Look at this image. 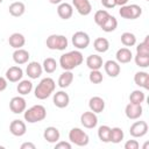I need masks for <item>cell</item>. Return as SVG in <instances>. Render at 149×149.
I'll return each mask as SVG.
<instances>
[{
  "label": "cell",
  "instance_id": "cell-1",
  "mask_svg": "<svg viewBox=\"0 0 149 149\" xmlns=\"http://www.w3.org/2000/svg\"><path fill=\"white\" fill-rule=\"evenodd\" d=\"M84 61L83 54L78 50H72L63 54L59 57V65L64 71H71L79 66Z\"/></svg>",
  "mask_w": 149,
  "mask_h": 149
},
{
  "label": "cell",
  "instance_id": "cell-2",
  "mask_svg": "<svg viewBox=\"0 0 149 149\" xmlns=\"http://www.w3.org/2000/svg\"><path fill=\"white\" fill-rule=\"evenodd\" d=\"M55 88H56L55 80L50 77H45L35 87V97L40 100H44L54 93Z\"/></svg>",
  "mask_w": 149,
  "mask_h": 149
},
{
  "label": "cell",
  "instance_id": "cell-3",
  "mask_svg": "<svg viewBox=\"0 0 149 149\" xmlns=\"http://www.w3.org/2000/svg\"><path fill=\"white\" fill-rule=\"evenodd\" d=\"M23 116L28 123H36L43 121L47 118V109L42 105H34L27 111H24Z\"/></svg>",
  "mask_w": 149,
  "mask_h": 149
},
{
  "label": "cell",
  "instance_id": "cell-4",
  "mask_svg": "<svg viewBox=\"0 0 149 149\" xmlns=\"http://www.w3.org/2000/svg\"><path fill=\"white\" fill-rule=\"evenodd\" d=\"M45 44L50 50H59V51H62V50H65L68 48L69 42H68V38L64 35L52 34L47 38Z\"/></svg>",
  "mask_w": 149,
  "mask_h": 149
},
{
  "label": "cell",
  "instance_id": "cell-5",
  "mask_svg": "<svg viewBox=\"0 0 149 149\" xmlns=\"http://www.w3.org/2000/svg\"><path fill=\"white\" fill-rule=\"evenodd\" d=\"M69 140L71 143L76 144L78 147H85L88 144L90 137L83 129L74 127L69 132Z\"/></svg>",
  "mask_w": 149,
  "mask_h": 149
},
{
  "label": "cell",
  "instance_id": "cell-6",
  "mask_svg": "<svg viewBox=\"0 0 149 149\" xmlns=\"http://www.w3.org/2000/svg\"><path fill=\"white\" fill-rule=\"evenodd\" d=\"M119 14L121 17L127 19V20H135L137 17L141 16L142 14V8L136 5V3H132V5H123L121 6Z\"/></svg>",
  "mask_w": 149,
  "mask_h": 149
},
{
  "label": "cell",
  "instance_id": "cell-7",
  "mask_svg": "<svg viewBox=\"0 0 149 149\" xmlns=\"http://www.w3.org/2000/svg\"><path fill=\"white\" fill-rule=\"evenodd\" d=\"M72 44L77 49H86L90 44V36L85 31H76L72 35Z\"/></svg>",
  "mask_w": 149,
  "mask_h": 149
},
{
  "label": "cell",
  "instance_id": "cell-8",
  "mask_svg": "<svg viewBox=\"0 0 149 149\" xmlns=\"http://www.w3.org/2000/svg\"><path fill=\"white\" fill-rule=\"evenodd\" d=\"M26 107H27V102L23 97H20V95L13 97L9 101V108L14 114L23 113L26 111Z\"/></svg>",
  "mask_w": 149,
  "mask_h": 149
},
{
  "label": "cell",
  "instance_id": "cell-9",
  "mask_svg": "<svg viewBox=\"0 0 149 149\" xmlns=\"http://www.w3.org/2000/svg\"><path fill=\"white\" fill-rule=\"evenodd\" d=\"M129 133L133 137H143L148 133V123L146 121H135L130 126Z\"/></svg>",
  "mask_w": 149,
  "mask_h": 149
},
{
  "label": "cell",
  "instance_id": "cell-10",
  "mask_svg": "<svg viewBox=\"0 0 149 149\" xmlns=\"http://www.w3.org/2000/svg\"><path fill=\"white\" fill-rule=\"evenodd\" d=\"M80 122L81 125L87 128V129H92L98 125V116L97 113L90 111V112H84L80 115Z\"/></svg>",
  "mask_w": 149,
  "mask_h": 149
},
{
  "label": "cell",
  "instance_id": "cell-11",
  "mask_svg": "<svg viewBox=\"0 0 149 149\" xmlns=\"http://www.w3.org/2000/svg\"><path fill=\"white\" fill-rule=\"evenodd\" d=\"M143 113V108L141 105H137V104H132L129 102L126 108H125V114L128 119L130 120H136L139 119Z\"/></svg>",
  "mask_w": 149,
  "mask_h": 149
},
{
  "label": "cell",
  "instance_id": "cell-12",
  "mask_svg": "<svg viewBox=\"0 0 149 149\" xmlns=\"http://www.w3.org/2000/svg\"><path fill=\"white\" fill-rule=\"evenodd\" d=\"M9 132L14 136H23L27 132V126L22 120L15 119L9 123Z\"/></svg>",
  "mask_w": 149,
  "mask_h": 149
},
{
  "label": "cell",
  "instance_id": "cell-13",
  "mask_svg": "<svg viewBox=\"0 0 149 149\" xmlns=\"http://www.w3.org/2000/svg\"><path fill=\"white\" fill-rule=\"evenodd\" d=\"M72 5L83 16H86L92 12V5L90 0H72Z\"/></svg>",
  "mask_w": 149,
  "mask_h": 149
},
{
  "label": "cell",
  "instance_id": "cell-14",
  "mask_svg": "<svg viewBox=\"0 0 149 149\" xmlns=\"http://www.w3.org/2000/svg\"><path fill=\"white\" fill-rule=\"evenodd\" d=\"M54 105L58 108H65L70 102V97L65 91H58L54 94Z\"/></svg>",
  "mask_w": 149,
  "mask_h": 149
},
{
  "label": "cell",
  "instance_id": "cell-15",
  "mask_svg": "<svg viewBox=\"0 0 149 149\" xmlns=\"http://www.w3.org/2000/svg\"><path fill=\"white\" fill-rule=\"evenodd\" d=\"M22 76H23V70L17 66V65H14V66H10L7 71H6V79L12 81V83H17L22 79Z\"/></svg>",
  "mask_w": 149,
  "mask_h": 149
},
{
  "label": "cell",
  "instance_id": "cell-16",
  "mask_svg": "<svg viewBox=\"0 0 149 149\" xmlns=\"http://www.w3.org/2000/svg\"><path fill=\"white\" fill-rule=\"evenodd\" d=\"M26 72H27L28 77H29L30 79H37V78L42 74L43 68H42V65H41L38 62H30V63H28V65H27Z\"/></svg>",
  "mask_w": 149,
  "mask_h": 149
},
{
  "label": "cell",
  "instance_id": "cell-17",
  "mask_svg": "<svg viewBox=\"0 0 149 149\" xmlns=\"http://www.w3.org/2000/svg\"><path fill=\"white\" fill-rule=\"evenodd\" d=\"M43 137L47 142L49 143H56L57 141H59V137H61V133L59 130L56 128V127H47L43 132Z\"/></svg>",
  "mask_w": 149,
  "mask_h": 149
},
{
  "label": "cell",
  "instance_id": "cell-18",
  "mask_svg": "<svg viewBox=\"0 0 149 149\" xmlns=\"http://www.w3.org/2000/svg\"><path fill=\"white\" fill-rule=\"evenodd\" d=\"M104 68H105L106 73H107L109 77H112V78L118 77V76L120 74V71H121L120 64H119L116 61H112V59H109V61L105 62Z\"/></svg>",
  "mask_w": 149,
  "mask_h": 149
},
{
  "label": "cell",
  "instance_id": "cell-19",
  "mask_svg": "<svg viewBox=\"0 0 149 149\" xmlns=\"http://www.w3.org/2000/svg\"><path fill=\"white\" fill-rule=\"evenodd\" d=\"M57 14L63 20H69L73 14V7L68 2H61L57 7Z\"/></svg>",
  "mask_w": 149,
  "mask_h": 149
},
{
  "label": "cell",
  "instance_id": "cell-20",
  "mask_svg": "<svg viewBox=\"0 0 149 149\" xmlns=\"http://www.w3.org/2000/svg\"><path fill=\"white\" fill-rule=\"evenodd\" d=\"M115 58H116V62H118L119 64L129 63V62L132 61V58H133L132 50L128 49V48H120V49L116 51Z\"/></svg>",
  "mask_w": 149,
  "mask_h": 149
},
{
  "label": "cell",
  "instance_id": "cell-21",
  "mask_svg": "<svg viewBox=\"0 0 149 149\" xmlns=\"http://www.w3.org/2000/svg\"><path fill=\"white\" fill-rule=\"evenodd\" d=\"M134 81L137 86L148 90L149 88V73L146 71H139L134 76Z\"/></svg>",
  "mask_w": 149,
  "mask_h": 149
},
{
  "label": "cell",
  "instance_id": "cell-22",
  "mask_svg": "<svg viewBox=\"0 0 149 149\" xmlns=\"http://www.w3.org/2000/svg\"><path fill=\"white\" fill-rule=\"evenodd\" d=\"M88 107L94 113H101L105 109V100L101 97H92L88 101Z\"/></svg>",
  "mask_w": 149,
  "mask_h": 149
},
{
  "label": "cell",
  "instance_id": "cell-23",
  "mask_svg": "<svg viewBox=\"0 0 149 149\" xmlns=\"http://www.w3.org/2000/svg\"><path fill=\"white\" fill-rule=\"evenodd\" d=\"M29 52L27 51V50H24V49H22V48H20V49H15V51L13 52V61L16 63V64H19V65H21V64H26L28 61H29Z\"/></svg>",
  "mask_w": 149,
  "mask_h": 149
},
{
  "label": "cell",
  "instance_id": "cell-24",
  "mask_svg": "<svg viewBox=\"0 0 149 149\" xmlns=\"http://www.w3.org/2000/svg\"><path fill=\"white\" fill-rule=\"evenodd\" d=\"M8 43H9V45H10L12 48H14V49H20V48H22V47L24 45L26 38H24V36H23L22 34H20V33H14V34H12V35L9 36Z\"/></svg>",
  "mask_w": 149,
  "mask_h": 149
},
{
  "label": "cell",
  "instance_id": "cell-25",
  "mask_svg": "<svg viewBox=\"0 0 149 149\" xmlns=\"http://www.w3.org/2000/svg\"><path fill=\"white\" fill-rule=\"evenodd\" d=\"M102 58L99 55H90L86 58V65L90 70H99L102 66Z\"/></svg>",
  "mask_w": 149,
  "mask_h": 149
},
{
  "label": "cell",
  "instance_id": "cell-26",
  "mask_svg": "<svg viewBox=\"0 0 149 149\" xmlns=\"http://www.w3.org/2000/svg\"><path fill=\"white\" fill-rule=\"evenodd\" d=\"M9 14L12 16H15V17H19V16H22L26 12V6L23 2L21 1H15L13 3L9 5Z\"/></svg>",
  "mask_w": 149,
  "mask_h": 149
},
{
  "label": "cell",
  "instance_id": "cell-27",
  "mask_svg": "<svg viewBox=\"0 0 149 149\" xmlns=\"http://www.w3.org/2000/svg\"><path fill=\"white\" fill-rule=\"evenodd\" d=\"M73 81V73L71 71H64L58 78V86L62 88L69 87Z\"/></svg>",
  "mask_w": 149,
  "mask_h": 149
},
{
  "label": "cell",
  "instance_id": "cell-28",
  "mask_svg": "<svg viewBox=\"0 0 149 149\" xmlns=\"http://www.w3.org/2000/svg\"><path fill=\"white\" fill-rule=\"evenodd\" d=\"M116 27H118V20H116L113 15H109V16L107 17V20L100 26V28H101L104 31H106V33H112V31H114V30L116 29Z\"/></svg>",
  "mask_w": 149,
  "mask_h": 149
},
{
  "label": "cell",
  "instance_id": "cell-29",
  "mask_svg": "<svg viewBox=\"0 0 149 149\" xmlns=\"http://www.w3.org/2000/svg\"><path fill=\"white\" fill-rule=\"evenodd\" d=\"M93 47L98 52H106L109 49V42L105 37H98L93 42Z\"/></svg>",
  "mask_w": 149,
  "mask_h": 149
},
{
  "label": "cell",
  "instance_id": "cell-30",
  "mask_svg": "<svg viewBox=\"0 0 149 149\" xmlns=\"http://www.w3.org/2000/svg\"><path fill=\"white\" fill-rule=\"evenodd\" d=\"M17 92L21 94V95H26V94H29L33 90V83L28 79H24V80H21L19 81L17 84V87H16Z\"/></svg>",
  "mask_w": 149,
  "mask_h": 149
},
{
  "label": "cell",
  "instance_id": "cell-31",
  "mask_svg": "<svg viewBox=\"0 0 149 149\" xmlns=\"http://www.w3.org/2000/svg\"><path fill=\"white\" fill-rule=\"evenodd\" d=\"M123 130L120 127H113L111 128V135H109V142L112 143H120L123 140Z\"/></svg>",
  "mask_w": 149,
  "mask_h": 149
},
{
  "label": "cell",
  "instance_id": "cell-32",
  "mask_svg": "<svg viewBox=\"0 0 149 149\" xmlns=\"http://www.w3.org/2000/svg\"><path fill=\"white\" fill-rule=\"evenodd\" d=\"M42 68H43V70H44L47 73H52V72H55L56 69H57V62H56L55 58L48 57V58H45V59L43 61Z\"/></svg>",
  "mask_w": 149,
  "mask_h": 149
},
{
  "label": "cell",
  "instance_id": "cell-33",
  "mask_svg": "<svg viewBox=\"0 0 149 149\" xmlns=\"http://www.w3.org/2000/svg\"><path fill=\"white\" fill-rule=\"evenodd\" d=\"M146 99V94L144 92H142L141 90H134L130 95H129V101L132 104H137V105H141Z\"/></svg>",
  "mask_w": 149,
  "mask_h": 149
},
{
  "label": "cell",
  "instance_id": "cell-34",
  "mask_svg": "<svg viewBox=\"0 0 149 149\" xmlns=\"http://www.w3.org/2000/svg\"><path fill=\"white\" fill-rule=\"evenodd\" d=\"M121 43L125 47H133L136 44V36L133 33L126 31L121 35Z\"/></svg>",
  "mask_w": 149,
  "mask_h": 149
},
{
  "label": "cell",
  "instance_id": "cell-35",
  "mask_svg": "<svg viewBox=\"0 0 149 149\" xmlns=\"http://www.w3.org/2000/svg\"><path fill=\"white\" fill-rule=\"evenodd\" d=\"M109 135H111V127L104 125V126H100L99 129H98V137L101 142H109Z\"/></svg>",
  "mask_w": 149,
  "mask_h": 149
},
{
  "label": "cell",
  "instance_id": "cell-36",
  "mask_svg": "<svg viewBox=\"0 0 149 149\" xmlns=\"http://www.w3.org/2000/svg\"><path fill=\"white\" fill-rule=\"evenodd\" d=\"M109 15H111V14H109L107 10H105V9L97 10L95 14H94V22L100 27V26L107 20V17H108Z\"/></svg>",
  "mask_w": 149,
  "mask_h": 149
},
{
  "label": "cell",
  "instance_id": "cell-37",
  "mask_svg": "<svg viewBox=\"0 0 149 149\" xmlns=\"http://www.w3.org/2000/svg\"><path fill=\"white\" fill-rule=\"evenodd\" d=\"M135 63L140 68H148L149 66V55H141L136 54L135 56Z\"/></svg>",
  "mask_w": 149,
  "mask_h": 149
},
{
  "label": "cell",
  "instance_id": "cell-38",
  "mask_svg": "<svg viewBox=\"0 0 149 149\" xmlns=\"http://www.w3.org/2000/svg\"><path fill=\"white\" fill-rule=\"evenodd\" d=\"M136 54L149 55V36H146L144 41L136 47Z\"/></svg>",
  "mask_w": 149,
  "mask_h": 149
},
{
  "label": "cell",
  "instance_id": "cell-39",
  "mask_svg": "<svg viewBox=\"0 0 149 149\" xmlns=\"http://www.w3.org/2000/svg\"><path fill=\"white\" fill-rule=\"evenodd\" d=\"M88 79L92 84H100L102 81V73L99 70H91L88 74Z\"/></svg>",
  "mask_w": 149,
  "mask_h": 149
},
{
  "label": "cell",
  "instance_id": "cell-40",
  "mask_svg": "<svg viewBox=\"0 0 149 149\" xmlns=\"http://www.w3.org/2000/svg\"><path fill=\"white\" fill-rule=\"evenodd\" d=\"M71 143L65 141H57L55 144V149H71Z\"/></svg>",
  "mask_w": 149,
  "mask_h": 149
},
{
  "label": "cell",
  "instance_id": "cell-41",
  "mask_svg": "<svg viewBox=\"0 0 149 149\" xmlns=\"http://www.w3.org/2000/svg\"><path fill=\"white\" fill-rule=\"evenodd\" d=\"M140 144L136 140H128L125 143V149H139Z\"/></svg>",
  "mask_w": 149,
  "mask_h": 149
},
{
  "label": "cell",
  "instance_id": "cell-42",
  "mask_svg": "<svg viewBox=\"0 0 149 149\" xmlns=\"http://www.w3.org/2000/svg\"><path fill=\"white\" fill-rule=\"evenodd\" d=\"M101 5L105 8H114L116 6L115 0H101Z\"/></svg>",
  "mask_w": 149,
  "mask_h": 149
},
{
  "label": "cell",
  "instance_id": "cell-43",
  "mask_svg": "<svg viewBox=\"0 0 149 149\" xmlns=\"http://www.w3.org/2000/svg\"><path fill=\"white\" fill-rule=\"evenodd\" d=\"M20 148L21 149H36V146L34 143H31V142H24V143L21 144Z\"/></svg>",
  "mask_w": 149,
  "mask_h": 149
},
{
  "label": "cell",
  "instance_id": "cell-44",
  "mask_svg": "<svg viewBox=\"0 0 149 149\" xmlns=\"http://www.w3.org/2000/svg\"><path fill=\"white\" fill-rule=\"evenodd\" d=\"M6 87H7V79L3 77H0V92L6 90Z\"/></svg>",
  "mask_w": 149,
  "mask_h": 149
},
{
  "label": "cell",
  "instance_id": "cell-45",
  "mask_svg": "<svg viewBox=\"0 0 149 149\" xmlns=\"http://www.w3.org/2000/svg\"><path fill=\"white\" fill-rule=\"evenodd\" d=\"M116 2V6H123V5H127L128 0H115Z\"/></svg>",
  "mask_w": 149,
  "mask_h": 149
},
{
  "label": "cell",
  "instance_id": "cell-46",
  "mask_svg": "<svg viewBox=\"0 0 149 149\" xmlns=\"http://www.w3.org/2000/svg\"><path fill=\"white\" fill-rule=\"evenodd\" d=\"M50 1V3H52V5H59L63 0H49Z\"/></svg>",
  "mask_w": 149,
  "mask_h": 149
},
{
  "label": "cell",
  "instance_id": "cell-47",
  "mask_svg": "<svg viewBox=\"0 0 149 149\" xmlns=\"http://www.w3.org/2000/svg\"><path fill=\"white\" fill-rule=\"evenodd\" d=\"M2 1H3V0H0V3H1V2H2Z\"/></svg>",
  "mask_w": 149,
  "mask_h": 149
},
{
  "label": "cell",
  "instance_id": "cell-48",
  "mask_svg": "<svg viewBox=\"0 0 149 149\" xmlns=\"http://www.w3.org/2000/svg\"><path fill=\"white\" fill-rule=\"evenodd\" d=\"M146 1H149V0H146Z\"/></svg>",
  "mask_w": 149,
  "mask_h": 149
}]
</instances>
